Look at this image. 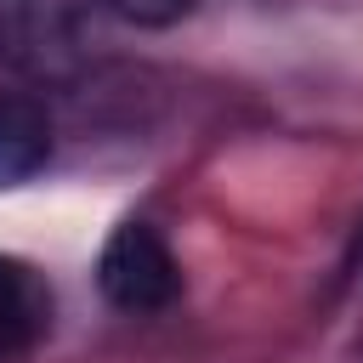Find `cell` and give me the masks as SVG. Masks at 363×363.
I'll return each mask as SVG.
<instances>
[{"mask_svg": "<svg viewBox=\"0 0 363 363\" xmlns=\"http://www.w3.org/2000/svg\"><path fill=\"white\" fill-rule=\"evenodd\" d=\"M102 45L96 0H0V68L34 85L79 79Z\"/></svg>", "mask_w": 363, "mask_h": 363, "instance_id": "cell-1", "label": "cell"}, {"mask_svg": "<svg viewBox=\"0 0 363 363\" xmlns=\"http://www.w3.org/2000/svg\"><path fill=\"white\" fill-rule=\"evenodd\" d=\"M96 284H102L108 306H119V312H164L182 295V267H176L170 244L159 238V227L125 221L102 244Z\"/></svg>", "mask_w": 363, "mask_h": 363, "instance_id": "cell-2", "label": "cell"}, {"mask_svg": "<svg viewBox=\"0 0 363 363\" xmlns=\"http://www.w3.org/2000/svg\"><path fill=\"white\" fill-rule=\"evenodd\" d=\"M51 159V113L40 96L0 85V187H23Z\"/></svg>", "mask_w": 363, "mask_h": 363, "instance_id": "cell-3", "label": "cell"}, {"mask_svg": "<svg viewBox=\"0 0 363 363\" xmlns=\"http://www.w3.org/2000/svg\"><path fill=\"white\" fill-rule=\"evenodd\" d=\"M45 312H51V295L40 289V278L0 255V357L23 352L45 329Z\"/></svg>", "mask_w": 363, "mask_h": 363, "instance_id": "cell-4", "label": "cell"}, {"mask_svg": "<svg viewBox=\"0 0 363 363\" xmlns=\"http://www.w3.org/2000/svg\"><path fill=\"white\" fill-rule=\"evenodd\" d=\"M102 11H113V17H125V23H142V28H164V23H176L193 0H96Z\"/></svg>", "mask_w": 363, "mask_h": 363, "instance_id": "cell-5", "label": "cell"}]
</instances>
